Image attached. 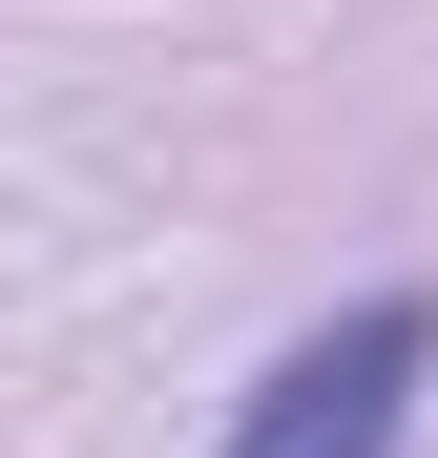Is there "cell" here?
<instances>
[{"instance_id": "obj_1", "label": "cell", "mask_w": 438, "mask_h": 458, "mask_svg": "<svg viewBox=\"0 0 438 458\" xmlns=\"http://www.w3.org/2000/svg\"><path fill=\"white\" fill-rule=\"evenodd\" d=\"M417 396H438V292H355V313H313V334L230 396L209 458H397Z\"/></svg>"}]
</instances>
